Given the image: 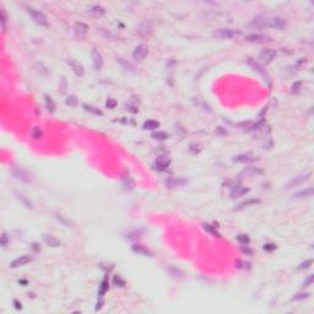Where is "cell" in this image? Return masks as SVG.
<instances>
[{"mask_svg":"<svg viewBox=\"0 0 314 314\" xmlns=\"http://www.w3.org/2000/svg\"><path fill=\"white\" fill-rule=\"evenodd\" d=\"M250 27L254 29H281L286 26V20L282 17H266V16H257L249 24Z\"/></svg>","mask_w":314,"mask_h":314,"instance_id":"cell-1","label":"cell"},{"mask_svg":"<svg viewBox=\"0 0 314 314\" xmlns=\"http://www.w3.org/2000/svg\"><path fill=\"white\" fill-rule=\"evenodd\" d=\"M10 243V239H9V237H8V234L6 233H3V236H1V245L5 248L8 244Z\"/></svg>","mask_w":314,"mask_h":314,"instance_id":"cell-36","label":"cell"},{"mask_svg":"<svg viewBox=\"0 0 314 314\" xmlns=\"http://www.w3.org/2000/svg\"><path fill=\"white\" fill-rule=\"evenodd\" d=\"M87 11L92 15H103L106 10H104V8H102L101 5H92V6H90V8L87 9Z\"/></svg>","mask_w":314,"mask_h":314,"instance_id":"cell-22","label":"cell"},{"mask_svg":"<svg viewBox=\"0 0 314 314\" xmlns=\"http://www.w3.org/2000/svg\"><path fill=\"white\" fill-rule=\"evenodd\" d=\"M255 160H257V156L252 152H245V154H241L233 157V162H237V163H250V162H254Z\"/></svg>","mask_w":314,"mask_h":314,"instance_id":"cell-9","label":"cell"},{"mask_svg":"<svg viewBox=\"0 0 314 314\" xmlns=\"http://www.w3.org/2000/svg\"><path fill=\"white\" fill-rule=\"evenodd\" d=\"M186 183L188 182H186L184 178H171V179H168L166 182V186L173 189V188H179V186H186Z\"/></svg>","mask_w":314,"mask_h":314,"instance_id":"cell-16","label":"cell"},{"mask_svg":"<svg viewBox=\"0 0 314 314\" xmlns=\"http://www.w3.org/2000/svg\"><path fill=\"white\" fill-rule=\"evenodd\" d=\"M107 288H108V284H107V281L104 280L103 282H102V285H101V290L100 292H98V295H100V297H102L104 293H106V291H107Z\"/></svg>","mask_w":314,"mask_h":314,"instance_id":"cell-33","label":"cell"},{"mask_svg":"<svg viewBox=\"0 0 314 314\" xmlns=\"http://www.w3.org/2000/svg\"><path fill=\"white\" fill-rule=\"evenodd\" d=\"M242 250H243V252H244V253H247V254L252 255V250H250V249H248V248H247V245H245V247H243Z\"/></svg>","mask_w":314,"mask_h":314,"instance_id":"cell-44","label":"cell"},{"mask_svg":"<svg viewBox=\"0 0 314 314\" xmlns=\"http://www.w3.org/2000/svg\"><path fill=\"white\" fill-rule=\"evenodd\" d=\"M245 41L248 42H255V43H264V42H270L271 37L265 36V34H259V33H252L244 37Z\"/></svg>","mask_w":314,"mask_h":314,"instance_id":"cell-10","label":"cell"},{"mask_svg":"<svg viewBox=\"0 0 314 314\" xmlns=\"http://www.w3.org/2000/svg\"><path fill=\"white\" fill-rule=\"evenodd\" d=\"M87 29H88V26L84 22H75L74 24V32L77 37H84L87 33Z\"/></svg>","mask_w":314,"mask_h":314,"instance_id":"cell-15","label":"cell"},{"mask_svg":"<svg viewBox=\"0 0 314 314\" xmlns=\"http://www.w3.org/2000/svg\"><path fill=\"white\" fill-rule=\"evenodd\" d=\"M123 184H124L125 188H127V186H129V189H131V188L134 186V182H133V179L130 178V175H127V177L123 178Z\"/></svg>","mask_w":314,"mask_h":314,"instance_id":"cell-28","label":"cell"},{"mask_svg":"<svg viewBox=\"0 0 314 314\" xmlns=\"http://www.w3.org/2000/svg\"><path fill=\"white\" fill-rule=\"evenodd\" d=\"M14 303H15V307H16V309H21V308H22V306H21V303H18V302H17V301H15Z\"/></svg>","mask_w":314,"mask_h":314,"instance_id":"cell-45","label":"cell"},{"mask_svg":"<svg viewBox=\"0 0 314 314\" xmlns=\"http://www.w3.org/2000/svg\"><path fill=\"white\" fill-rule=\"evenodd\" d=\"M144 129L146 130H156L158 127H160V123L157 120H154V119H150V120H146L144 123Z\"/></svg>","mask_w":314,"mask_h":314,"instance_id":"cell-21","label":"cell"},{"mask_svg":"<svg viewBox=\"0 0 314 314\" xmlns=\"http://www.w3.org/2000/svg\"><path fill=\"white\" fill-rule=\"evenodd\" d=\"M0 16H1V24H3V29L5 31V24H6V20H8V17H6V13H5V10L1 8L0 9Z\"/></svg>","mask_w":314,"mask_h":314,"instance_id":"cell-31","label":"cell"},{"mask_svg":"<svg viewBox=\"0 0 314 314\" xmlns=\"http://www.w3.org/2000/svg\"><path fill=\"white\" fill-rule=\"evenodd\" d=\"M138 32H139L140 34H147V33L151 32V26H150L149 24H143V25L139 27Z\"/></svg>","mask_w":314,"mask_h":314,"instance_id":"cell-27","label":"cell"},{"mask_svg":"<svg viewBox=\"0 0 314 314\" xmlns=\"http://www.w3.org/2000/svg\"><path fill=\"white\" fill-rule=\"evenodd\" d=\"M260 174H263V171L261 170H259L257 167H247L244 171L241 172V177L242 175H245V177H257V175H260Z\"/></svg>","mask_w":314,"mask_h":314,"instance_id":"cell-17","label":"cell"},{"mask_svg":"<svg viewBox=\"0 0 314 314\" xmlns=\"http://www.w3.org/2000/svg\"><path fill=\"white\" fill-rule=\"evenodd\" d=\"M127 109L130 111L131 113H136V112H138V106H136V104H133V103H128V104H127Z\"/></svg>","mask_w":314,"mask_h":314,"instance_id":"cell-39","label":"cell"},{"mask_svg":"<svg viewBox=\"0 0 314 314\" xmlns=\"http://www.w3.org/2000/svg\"><path fill=\"white\" fill-rule=\"evenodd\" d=\"M312 194H313V188L312 186H308L307 189H304V190H301L298 193H296L295 195H293V198L295 199H303V198H309V196H312Z\"/></svg>","mask_w":314,"mask_h":314,"instance_id":"cell-19","label":"cell"},{"mask_svg":"<svg viewBox=\"0 0 314 314\" xmlns=\"http://www.w3.org/2000/svg\"><path fill=\"white\" fill-rule=\"evenodd\" d=\"M27 13L31 15V17L33 18V21L36 24H38L39 26H43V27H47L48 26V20L45 17V15L41 13L39 10H36L33 8H27Z\"/></svg>","mask_w":314,"mask_h":314,"instance_id":"cell-4","label":"cell"},{"mask_svg":"<svg viewBox=\"0 0 314 314\" xmlns=\"http://www.w3.org/2000/svg\"><path fill=\"white\" fill-rule=\"evenodd\" d=\"M170 165H171V158L167 156H158L156 158V161H155V163H154L155 168L158 170V171L167 170L170 167Z\"/></svg>","mask_w":314,"mask_h":314,"instance_id":"cell-8","label":"cell"},{"mask_svg":"<svg viewBox=\"0 0 314 314\" xmlns=\"http://www.w3.org/2000/svg\"><path fill=\"white\" fill-rule=\"evenodd\" d=\"M43 241L45 242V244H48V245H50V247H53V248L60 245V241L58 239L57 237L52 236V234H44V236H43Z\"/></svg>","mask_w":314,"mask_h":314,"instance_id":"cell-18","label":"cell"},{"mask_svg":"<svg viewBox=\"0 0 314 314\" xmlns=\"http://www.w3.org/2000/svg\"><path fill=\"white\" fill-rule=\"evenodd\" d=\"M91 55H92V63H93L95 69H96V70H101L102 66H103V58L101 55V53L97 50V49L93 48Z\"/></svg>","mask_w":314,"mask_h":314,"instance_id":"cell-13","label":"cell"},{"mask_svg":"<svg viewBox=\"0 0 314 314\" xmlns=\"http://www.w3.org/2000/svg\"><path fill=\"white\" fill-rule=\"evenodd\" d=\"M118 61H119V63H120V64H122V65H123V66H124V68H125L127 70H133V69H134V66H133L131 64L127 63V61H125V60H123L122 58H119V59H118Z\"/></svg>","mask_w":314,"mask_h":314,"instance_id":"cell-34","label":"cell"},{"mask_svg":"<svg viewBox=\"0 0 314 314\" xmlns=\"http://www.w3.org/2000/svg\"><path fill=\"white\" fill-rule=\"evenodd\" d=\"M113 282L115 284V286H117V284H120V286H122V287L125 285V282H124V281H123V280H122L120 277H118V276H114V279H113Z\"/></svg>","mask_w":314,"mask_h":314,"instance_id":"cell-42","label":"cell"},{"mask_svg":"<svg viewBox=\"0 0 314 314\" xmlns=\"http://www.w3.org/2000/svg\"><path fill=\"white\" fill-rule=\"evenodd\" d=\"M238 241L242 243L243 245H248L249 244V237L247 234H239L238 236Z\"/></svg>","mask_w":314,"mask_h":314,"instance_id":"cell-30","label":"cell"},{"mask_svg":"<svg viewBox=\"0 0 314 314\" xmlns=\"http://www.w3.org/2000/svg\"><path fill=\"white\" fill-rule=\"evenodd\" d=\"M115 104H117V102H115V100H113V98H108V101L106 102V106H107L109 109H113L115 107Z\"/></svg>","mask_w":314,"mask_h":314,"instance_id":"cell-40","label":"cell"},{"mask_svg":"<svg viewBox=\"0 0 314 314\" xmlns=\"http://www.w3.org/2000/svg\"><path fill=\"white\" fill-rule=\"evenodd\" d=\"M152 138L155 140H166V139H168V134L166 131H155L152 134Z\"/></svg>","mask_w":314,"mask_h":314,"instance_id":"cell-25","label":"cell"},{"mask_svg":"<svg viewBox=\"0 0 314 314\" xmlns=\"http://www.w3.org/2000/svg\"><path fill=\"white\" fill-rule=\"evenodd\" d=\"M264 249H266V250H272V249H275V245H274V244H266V245L264 247Z\"/></svg>","mask_w":314,"mask_h":314,"instance_id":"cell-43","label":"cell"},{"mask_svg":"<svg viewBox=\"0 0 314 314\" xmlns=\"http://www.w3.org/2000/svg\"><path fill=\"white\" fill-rule=\"evenodd\" d=\"M41 135H42V133H41V130H39V128H34L33 129V131H32V138L33 139H39L41 138Z\"/></svg>","mask_w":314,"mask_h":314,"instance_id":"cell-37","label":"cell"},{"mask_svg":"<svg viewBox=\"0 0 314 314\" xmlns=\"http://www.w3.org/2000/svg\"><path fill=\"white\" fill-rule=\"evenodd\" d=\"M66 64L70 66V69H71L72 71L75 72L77 76H84V74H85V70H84V68H82V65L79 63V61H76L75 59H72V58H68L66 59Z\"/></svg>","mask_w":314,"mask_h":314,"instance_id":"cell-7","label":"cell"},{"mask_svg":"<svg viewBox=\"0 0 314 314\" xmlns=\"http://www.w3.org/2000/svg\"><path fill=\"white\" fill-rule=\"evenodd\" d=\"M249 193V188H245V186H236L232 191L229 193V198L231 199H237V198H241V196H244Z\"/></svg>","mask_w":314,"mask_h":314,"instance_id":"cell-12","label":"cell"},{"mask_svg":"<svg viewBox=\"0 0 314 314\" xmlns=\"http://www.w3.org/2000/svg\"><path fill=\"white\" fill-rule=\"evenodd\" d=\"M202 227H204V229L205 231H207V232H210L212 236H215V237H220V234H218V232L215 229V227L214 226H211V225H209V223H204L202 225Z\"/></svg>","mask_w":314,"mask_h":314,"instance_id":"cell-26","label":"cell"},{"mask_svg":"<svg viewBox=\"0 0 314 314\" xmlns=\"http://www.w3.org/2000/svg\"><path fill=\"white\" fill-rule=\"evenodd\" d=\"M312 282H313V275H309L306 280H304V282H303V287H309V286L312 285Z\"/></svg>","mask_w":314,"mask_h":314,"instance_id":"cell-38","label":"cell"},{"mask_svg":"<svg viewBox=\"0 0 314 314\" xmlns=\"http://www.w3.org/2000/svg\"><path fill=\"white\" fill-rule=\"evenodd\" d=\"M257 204H259V200L258 199L247 200V201H243V202H241V204L237 206V209H244V207H248L249 205H257Z\"/></svg>","mask_w":314,"mask_h":314,"instance_id":"cell-24","label":"cell"},{"mask_svg":"<svg viewBox=\"0 0 314 314\" xmlns=\"http://www.w3.org/2000/svg\"><path fill=\"white\" fill-rule=\"evenodd\" d=\"M84 108H85L86 111H88V112H92V113H95V114H97V115H102V114H103V113H102L101 111L96 109L95 107H91V106H86V104H84Z\"/></svg>","mask_w":314,"mask_h":314,"instance_id":"cell-32","label":"cell"},{"mask_svg":"<svg viewBox=\"0 0 314 314\" xmlns=\"http://www.w3.org/2000/svg\"><path fill=\"white\" fill-rule=\"evenodd\" d=\"M301 87H302V81H297V82H295V84L292 85V92H293V93L300 92Z\"/></svg>","mask_w":314,"mask_h":314,"instance_id":"cell-35","label":"cell"},{"mask_svg":"<svg viewBox=\"0 0 314 314\" xmlns=\"http://www.w3.org/2000/svg\"><path fill=\"white\" fill-rule=\"evenodd\" d=\"M102 303H103V301L101 300L98 303H97V307H96V311H98V309H101V307H102Z\"/></svg>","mask_w":314,"mask_h":314,"instance_id":"cell-47","label":"cell"},{"mask_svg":"<svg viewBox=\"0 0 314 314\" xmlns=\"http://www.w3.org/2000/svg\"><path fill=\"white\" fill-rule=\"evenodd\" d=\"M313 264V260L312 259H308V260H306V261H303L302 264L300 265V270H306V269H308V268H311V265Z\"/></svg>","mask_w":314,"mask_h":314,"instance_id":"cell-29","label":"cell"},{"mask_svg":"<svg viewBox=\"0 0 314 314\" xmlns=\"http://www.w3.org/2000/svg\"><path fill=\"white\" fill-rule=\"evenodd\" d=\"M13 174L16 179H20L22 182H26V183H29L32 181L31 178V174H29V172L22 170V168H14L13 171Z\"/></svg>","mask_w":314,"mask_h":314,"instance_id":"cell-11","label":"cell"},{"mask_svg":"<svg viewBox=\"0 0 314 314\" xmlns=\"http://www.w3.org/2000/svg\"><path fill=\"white\" fill-rule=\"evenodd\" d=\"M312 175V172L311 171H304L300 173L298 175H296L295 178H292L287 184H286L285 189H291V188H295V186H298L301 184H303L304 182H307Z\"/></svg>","mask_w":314,"mask_h":314,"instance_id":"cell-2","label":"cell"},{"mask_svg":"<svg viewBox=\"0 0 314 314\" xmlns=\"http://www.w3.org/2000/svg\"><path fill=\"white\" fill-rule=\"evenodd\" d=\"M31 260H32V257H29V255H22V257L15 259L9 266H10L11 269H16V268H20V266H24V265L29 264Z\"/></svg>","mask_w":314,"mask_h":314,"instance_id":"cell-14","label":"cell"},{"mask_svg":"<svg viewBox=\"0 0 314 314\" xmlns=\"http://www.w3.org/2000/svg\"><path fill=\"white\" fill-rule=\"evenodd\" d=\"M44 102H45V107H47V109L49 112H54L55 111V104H54V102L52 101V98L49 96L44 95Z\"/></svg>","mask_w":314,"mask_h":314,"instance_id":"cell-23","label":"cell"},{"mask_svg":"<svg viewBox=\"0 0 314 314\" xmlns=\"http://www.w3.org/2000/svg\"><path fill=\"white\" fill-rule=\"evenodd\" d=\"M215 37L222 38V39H229V38H236L241 36V32L234 29H218L214 32Z\"/></svg>","mask_w":314,"mask_h":314,"instance_id":"cell-3","label":"cell"},{"mask_svg":"<svg viewBox=\"0 0 314 314\" xmlns=\"http://www.w3.org/2000/svg\"><path fill=\"white\" fill-rule=\"evenodd\" d=\"M276 58V52L275 50H272V49H264V50H261L260 53H259V61L261 63V64H264V65H268V64H270L274 61V59Z\"/></svg>","mask_w":314,"mask_h":314,"instance_id":"cell-5","label":"cell"},{"mask_svg":"<svg viewBox=\"0 0 314 314\" xmlns=\"http://www.w3.org/2000/svg\"><path fill=\"white\" fill-rule=\"evenodd\" d=\"M133 250H134L135 253H138V254H141L144 257H151V255H152V253H151L149 249L144 248L141 245H133Z\"/></svg>","mask_w":314,"mask_h":314,"instance_id":"cell-20","label":"cell"},{"mask_svg":"<svg viewBox=\"0 0 314 314\" xmlns=\"http://www.w3.org/2000/svg\"><path fill=\"white\" fill-rule=\"evenodd\" d=\"M308 296H309V293H307V292H306V293H298V295H297V296H295V297H293V298H292V301L303 300V298H307V297H308Z\"/></svg>","mask_w":314,"mask_h":314,"instance_id":"cell-41","label":"cell"},{"mask_svg":"<svg viewBox=\"0 0 314 314\" xmlns=\"http://www.w3.org/2000/svg\"><path fill=\"white\" fill-rule=\"evenodd\" d=\"M147 53H149L147 47L144 45V44H139V45L134 49V52H133V59H134L135 61H141V60H144V59L146 58Z\"/></svg>","mask_w":314,"mask_h":314,"instance_id":"cell-6","label":"cell"},{"mask_svg":"<svg viewBox=\"0 0 314 314\" xmlns=\"http://www.w3.org/2000/svg\"><path fill=\"white\" fill-rule=\"evenodd\" d=\"M70 100L66 101V103H69V104H74V102H75V97H69Z\"/></svg>","mask_w":314,"mask_h":314,"instance_id":"cell-46","label":"cell"}]
</instances>
